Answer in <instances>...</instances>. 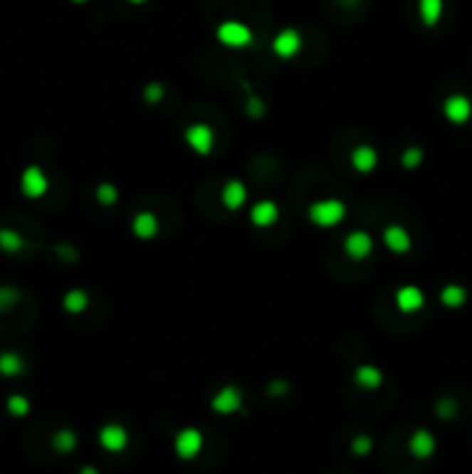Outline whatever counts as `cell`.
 Listing matches in <instances>:
<instances>
[{
    "instance_id": "cell-1",
    "label": "cell",
    "mask_w": 472,
    "mask_h": 474,
    "mask_svg": "<svg viewBox=\"0 0 472 474\" xmlns=\"http://www.w3.org/2000/svg\"><path fill=\"white\" fill-rule=\"evenodd\" d=\"M347 216V206L342 204L340 199L336 197H329V199H318L313 201L308 206V218L313 225H318L322 229H329V227H338L342 220Z\"/></svg>"
},
{
    "instance_id": "cell-2",
    "label": "cell",
    "mask_w": 472,
    "mask_h": 474,
    "mask_svg": "<svg viewBox=\"0 0 472 474\" xmlns=\"http://www.w3.org/2000/svg\"><path fill=\"white\" fill-rule=\"evenodd\" d=\"M204 449V435L197 428H183L174 438V451L181 460L197 458Z\"/></svg>"
},
{
    "instance_id": "cell-3",
    "label": "cell",
    "mask_w": 472,
    "mask_h": 474,
    "mask_svg": "<svg viewBox=\"0 0 472 474\" xmlns=\"http://www.w3.org/2000/svg\"><path fill=\"white\" fill-rule=\"evenodd\" d=\"M216 37L225 46H231V49H243V46L253 42V31L241 21H225L218 26Z\"/></svg>"
},
{
    "instance_id": "cell-4",
    "label": "cell",
    "mask_w": 472,
    "mask_h": 474,
    "mask_svg": "<svg viewBox=\"0 0 472 474\" xmlns=\"http://www.w3.org/2000/svg\"><path fill=\"white\" fill-rule=\"evenodd\" d=\"M241 405H243V391L234 384L222 386L220 391L211 398V410L218 414H234L241 410Z\"/></svg>"
},
{
    "instance_id": "cell-5",
    "label": "cell",
    "mask_w": 472,
    "mask_h": 474,
    "mask_svg": "<svg viewBox=\"0 0 472 474\" xmlns=\"http://www.w3.org/2000/svg\"><path fill=\"white\" fill-rule=\"evenodd\" d=\"M185 142L197 155H209L213 151V142H216V135H213L211 125L206 123H192L185 130Z\"/></svg>"
},
{
    "instance_id": "cell-6",
    "label": "cell",
    "mask_w": 472,
    "mask_h": 474,
    "mask_svg": "<svg viewBox=\"0 0 472 474\" xmlns=\"http://www.w3.org/2000/svg\"><path fill=\"white\" fill-rule=\"evenodd\" d=\"M46 190H49V179H46V174L37 164L26 167L21 174V192L26 194V197L40 199L46 194Z\"/></svg>"
},
{
    "instance_id": "cell-7",
    "label": "cell",
    "mask_w": 472,
    "mask_h": 474,
    "mask_svg": "<svg viewBox=\"0 0 472 474\" xmlns=\"http://www.w3.org/2000/svg\"><path fill=\"white\" fill-rule=\"evenodd\" d=\"M98 442H100V447L105 449V451L120 453V451H125L127 442H130V435H127V431L120 423H107V426H102V428H100Z\"/></svg>"
},
{
    "instance_id": "cell-8",
    "label": "cell",
    "mask_w": 472,
    "mask_h": 474,
    "mask_svg": "<svg viewBox=\"0 0 472 474\" xmlns=\"http://www.w3.org/2000/svg\"><path fill=\"white\" fill-rule=\"evenodd\" d=\"M342 250H345V255L350 259H355V262H361V259H366L370 255V250H373V236L368 234L364 229H355L350 231L345 243H342Z\"/></svg>"
},
{
    "instance_id": "cell-9",
    "label": "cell",
    "mask_w": 472,
    "mask_h": 474,
    "mask_svg": "<svg viewBox=\"0 0 472 474\" xmlns=\"http://www.w3.org/2000/svg\"><path fill=\"white\" fill-rule=\"evenodd\" d=\"M271 49H273V53L278 56V58H294L301 49L299 31H294V28H285V31H280L273 37Z\"/></svg>"
},
{
    "instance_id": "cell-10",
    "label": "cell",
    "mask_w": 472,
    "mask_h": 474,
    "mask_svg": "<svg viewBox=\"0 0 472 474\" xmlns=\"http://www.w3.org/2000/svg\"><path fill=\"white\" fill-rule=\"evenodd\" d=\"M444 116L447 120H451L453 125H463L468 123L472 116V102L466 95H451L444 100Z\"/></svg>"
},
{
    "instance_id": "cell-11",
    "label": "cell",
    "mask_w": 472,
    "mask_h": 474,
    "mask_svg": "<svg viewBox=\"0 0 472 474\" xmlns=\"http://www.w3.org/2000/svg\"><path fill=\"white\" fill-rule=\"evenodd\" d=\"M278 216H280V209H278V204L271 201V199L257 201L255 206L250 209V222H253V225L259 227V229L276 225V222H278Z\"/></svg>"
},
{
    "instance_id": "cell-12",
    "label": "cell",
    "mask_w": 472,
    "mask_h": 474,
    "mask_svg": "<svg viewBox=\"0 0 472 474\" xmlns=\"http://www.w3.org/2000/svg\"><path fill=\"white\" fill-rule=\"evenodd\" d=\"M382 238H384V246L396 255L410 253V248H412V238H410V234H407V229H403L401 225H389L384 229Z\"/></svg>"
},
{
    "instance_id": "cell-13",
    "label": "cell",
    "mask_w": 472,
    "mask_h": 474,
    "mask_svg": "<svg viewBox=\"0 0 472 474\" xmlns=\"http://www.w3.org/2000/svg\"><path fill=\"white\" fill-rule=\"evenodd\" d=\"M407 449H410V453H412L414 458L426 460V458H431L433 453H435V438L429 431L419 428V431L412 433L410 442H407Z\"/></svg>"
},
{
    "instance_id": "cell-14",
    "label": "cell",
    "mask_w": 472,
    "mask_h": 474,
    "mask_svg": "<svg viewBox=\"0 0 472 474\" xmlns=\"http://www.w3.org/2000/svg\"><path fill=\"white\" fill-rule=\"evenodd\" d=\"M424 301H426L424 292L414 285H405L396 292V305H398V310L401 312H407V315L416 312L424 305Z\"/></svg>"
},
{
    "instance_id": "cell-15",
    "label": "cell",
    "mask_w": 472,
    "mask_h": 474,
    "mask_svg": "<svg viewBox=\"0 0 472 474\" xmlns=\"http://www.w3.org/2000/svg\"><path fill=\"white\" fill-rule=\"evenodd\" d=\"M248 201V188L243 181H227L225 188H222V204H225L227 211H238L243 204Z\"/></svg>"
},
{
    "instance_id": "cell-16",
    "label": "cell",
    "mask_w": 472,
    "mask_h": 474,
    "mask_svg": "<svg viewBox=\"0 0 472 474\" xmlns=\"http://www.w3.org/2000/svg\"><path fill=\"white\" fill-rule=\"evenodd\" d=\"M350 162L359 174H370L377 167V151L373 146H357L350 155Z\"/></svg>"
},
{
    "instance_id": "cell-17",
    "label": "cell",
    "mask_w": 472,
    "mask_h": 474,
    "mask_svg": "<svg viewBox=\"0 0 472 474\" xmlns=\"http://www.w3.org/2000/svg\"><path fill=\"white\" fill-rule=\"evenodd\" d=\"M157 229H160V222H157V218L153 216L151 211L137 213L135 220H132V231H135V236H137V238H142V241H151V238L157 234Z\"/></svg>"
},
{
    "instance_id": "cell-18",
    "label": "cell",
    "mask_w": 472,
    "mask_h": 474,
    "mask_svg": "<svg viewBox=\"0 0 472 474\" xmlns=\"http://www.w3.org/2000/svg\"><path fill=\"white\" fill-rule=\"evenodd\" d=\"M382 379H384V375H382V370H379L377 366L364 364V366H359L355 370V382L361 389H366V391H375V389H379Z\"/></svg>"
},
{
    "instance_id": "cell-19",
    "label": "cell",
    "mask_w": 472,
    "mask_h": 474,
    "mask_svg": "<svg viewBox=\"0 0 472 474\" xmlns=\"http://www.w3.org/2000/svg\"><path fill=\"white\" fill-rule=\"evenodd\" d=\"M444 12V0H419V19L426 28H435Z\"/></svg>"
},
{
    "instance_id": "cell-20",
    "label": "cell",
    "mask_w": 472,
    "mask_h": 474,
    "mask_svg": "<svg viewBox=\"0 0 472 474\" xmlns=\"http://www.w3.org/2000/svg\"><path fill=\"white\" fill-rule=\"evenodd\" d=\"M88 303H90V299L83 290H70L68 294L63 296V308L68 310L70 315H81L83 310L88 308Z\"/></svg>"
},
{
    "instance_id": "cell-21",
    "label": "cell",
    "mask_w": 472,
    "mask_h": 474,
    "mask_svg": "<svg viewBox=\"0 0 472 474\" xmlns=\"http://www.w3.org/2000/svg\"><path fill=\"white\" fill-rule=\"evenodd\" d=\"M26 370L23 359L14 354V352H3L0 354V375L3 377H16Z\"/></svg>"
},
{
    "instance_id": "cell-22",
    "label": "cell",
    "mask_w": 472,
    "mask_h": 474,
    "mask_svg": "<svg viewBox=\"0 0 472 474\" xmlns=\"http://www.w3.org/2000/svg\"><path fill=\"white\" fill-rule=\"evenodd\" d=\"M26 246V241H23V236L19 234V231H14V229H9V227H3L0 229V250L3 253H19Z\"/></svg>"
},
{
    "instance_id": "cell-23",
    "label": "cell",
    "mask_w": 472,
    "mask_h": 474,
    "mask_svg": "<svg viewBox=\"0 0 472 474\" xmlns=\"http://www.w3.org/2000/svg\"><path fill=\"white\" fill-rule=\"evenodd\" d=\"M51 444L58 453H70L77 449V435H74V431H70V428H63L53 435Z\"/></svg>"
},
{
    "instance_id": "cell-24",
    "label": "cell",
    "mask_w": 472,
    "mask_h": 474,
    "mask_svg": "<svg viewBox=\"0 0 472 474\" xmlns=\"http://www.w3.org/2000/svg\"><path fill=\"white\" fill-rule=\"evenodd\" d=\"M466 290L458 285H447L444 290L440 292V301L447 305V308H458V305H463V301H466Z\"/></svg>"
},
{
    "instance_id": "cell-25",
    "label": "cell",
    "mask_w": 472,
    "mask_h": 474,
    "mask_svg": "<svg viewBox=\"0 0 472 474\" xmlns=\"http://www.w3.org/2000/svg\"><path fill=\"white\" fill-rule=\"evenodd\" d=\"M95 197L98 201L102 204V206H114V204L118 201V190L114 183H100L98 190H95Z\"/></svg>"
},
{
    "instance_id": "cell-26",
    "label": "cell",
    "mask_w": 472,
    "mask_h": 474,
    "mask_svg": "<svg viewBox=\"0 0 472 474\" xmlns=\"http://www.w3.org/2000/svg\"><path fill=\"white\" fill-rule=\"evenodd\" d=\"M7 412L12 416H26L28 412H31V403H28V398L14 394L7 398Z\"/></svg>"
},
{
    "instance_id": "cell-27",
    "label": "cell",
    "mask_w": 472,
    "mask_h": 474,
    "mask_svg": "<svg viewBox=\"0 0 472 474\" xmlns=\"http://www.w3.org/2000/svg\"><path fill=\"white\" fill-rule=\"evenodd\" d=\"M421 160H424V151L421 148H416V146H410L401 155V164L405 167V169H416V167L421 164Z\"/></svg>"
},
{
    "instance_id": "cell-28",
    "label": "cell",
    "mask_w": 472,
    "mask_h": 474,
    "mask_svg": "<svg viewBox=\"0 0 472 474\" xmlns=\"http://www.w3.org/2000/svg\"><path fill=\"white\" fill-rule=\"evenodd\" d=\"M350 447H352V453H357V456H368L370 449H373V440H370L368 435H357Z\"/></svg>"
},
{
    "instance_id": "cell-29",
    "label": "cell",
    "mask_w": 472,
    "mask_h": 474,
    "mask_svg": "<svg viewBox=\"0 0 472 474\" xmlns=\"http://www.w3.org/2000/svg\"><path fill=\"white\" fill-rule=\"evenodd\" d=\"M16 301H19V292L14 287H0V312L12 308Z\"/></svg>"
},
{
    "instance_id": "cell-30",
    "label": "cell",
    "mask_w": 472,
    "mask_h": 474,
    "mask_svg": "<svg viewBox=\"0 0 472 474\" xmlns=\"http://www.w3.org/2000/svg\"><path fill=\"white\" fill-rule=\"evenodd\" d=\"M164 98V88L162 83H148V86L144 88V100L151 102V105H157Z\"/></svg>"
},
{
    "instance_id": "cell-31",
    "label": "cell",
    "mask_w": 472,
    "mask_h": 474,
    "mask_svg": "<svg viewBox=\"0 0 472 474\" xmlns=\"http://www.w3.org/2000/svg\"><path fill=\"white\" fill-rule=\"evenodd\" d=\"M248 114H250V116H255V118L262 116V114H264V105H262V100L250 95V100H248Z\"/></svg>"
},
{
    "instance_id": "cell-32",
    "label": "cell",
    "mask_w": 472,
    "mask_h": 474,
    "mask_svg": "<svg viewBox=\"0 0 472 474\" xmlns=\"http://www.w3.org/2000/svg\"><path fill=\"white\" fill-rule=\"evenodd\" d=\"M285 391H287L285 382H271L268 384V394H285Z\"/></svg>"
},
{
    "instance_id": "cell-33",
    "label": "cell",
    "mask_w": 472,
    "mask_h": 474,
    "mask_svg": "<svg viewBox=\"0 0 472 474\" xmlns=\"http://www.w3.org/2000/svg\"><path fill=\"white\" fill-rule=\"evenodd\" d=\"M79 474H100V472H98L95 468H93V465H83Z\"/></svg>"
},
{
    "instance_id": "cell-34",
    "label": "cell",
    "mask_w": 472,
    "mask_h": 474,
    "mask_svg": "<svg viewBox=\"0 0 472 474\" xmlns=\"http://www.w3.org/2000/svg\"><path fill=\"white\" fill-rule=\"evenodd\" d=\"M130 3H135V5H142V3H146V0H130Z\"/></svg>"
},
{
    "instance_id": "cell-35",
    "label": "cell",
    "mask_w": 472,
    "mask_h": 474,
    "mask_svg": "<svg viewBox=\"0 0 472 474\" xmlns=\"http://www.w3.org/2000/svg\"><path fill=\"white\" fill-rule=\"evenodd\" d=\"M72 3H86V0H72Z\"/></svg>"
}]
</instances>
